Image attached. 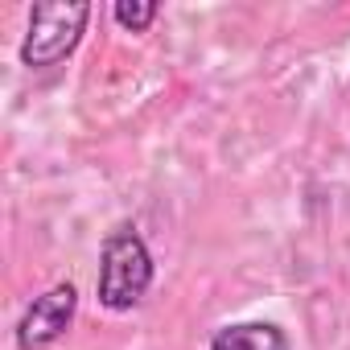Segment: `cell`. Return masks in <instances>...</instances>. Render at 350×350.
Returning <instances> with one entry per match:
<instances>
[{
    "label": "cell",
    "mask_w": 350,
    "mask_h": 350,
    "mask_svg": "<svg viewBox=\"0 0 350 350\" xmlns=\"http://www.w3.org/2000/svg\"><path fill=\"white\" fill-rule=\"evenodd\" d=\"M152 252L140 239L136 227H116L103 239L99 252V276H95V293L99 305L111 313H128L144 301V293L152 288Z\"/></svg>",
    "instance_id": "obj_1"
},
{
    "label": "cell",
    "mask_w": 350,
    "mask_h": 350,
    "mask_svg": "<svg viewBox=\"0 0 350 350\" xmlns=\"http://www.w3.org/2000/svg\"><path fill=\"white\" fill-rule=\"evenodd\" d=\"M91 21V5L87 0H58V5H33L29 9V29L21 42V62L29 70H46L58 66L62 58L75 54V46L83 42Z\"/></svg>",
    "instance_id": "obj_2"
},
{
    "label": "cell",
    "mask_w": 350,
    "mask_h": 350,
    "mask_svg": "<svg viewBox=\"0 0 350 350\" xmlns=\"http://www.w3.org/2000/svg\"><path fill=\"white\" fill-rule=\"evenodd\" d=\"M79 313V288L70 280L50 284L42 297H33L17 321V350H50L54 342L66 338Z\"/></svg>",
    "instance_id": "obj_3"
},
{
    "label": "cell",
    "mask_w": 350,
    "mask_h": 350,
    "mask_svg": "<svg viewBox=\"0 0 350 350\" xmlns=\"http://www.w3.org/2000/svg\"><path fill=\"white\" fill-rule=\"evenodd\" d=\"M211 350H288L276 321H231L211 338Z\"/></svg>",
    "instance_id": "obj_4"
},
{
    "label": "cell",
    "mask_w": 350,
    "mask_h": 350,
    "mask_svg": "<svg viewBox=\"0 0 350 350\" xmlns=\"http://www.w3.org/2000/svg\"><path fill=\"white\" fill-rule=\"evenodd\" d=\"M157 13H161V5H152V0H120V5L111 9V17L128 29V33H144L152 21H157Z\"/></svg>",
    "instance_id": "obj_5"
}]
</instances>
